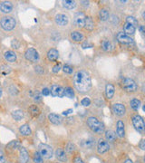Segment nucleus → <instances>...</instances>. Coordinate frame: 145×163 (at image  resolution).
Returning a JSON list of instances; mask_svg holds the SVG:
<instances>
[{
    "label": "nucleus",
    "mask_w": 145,
    "mask_h": 163,
    "mask_svg": "<svg viewBox=\"0 0 145 163\" xmlns=\"http://www.w3.org/2000/svg\"><path fill=\"white\" fill-rule=\"evenodd\" d=\"M74 85L79 93H87L92 87V81L89 73L85 71H78L74 76Z\"/></svg>",
    "instance_id": "nucleus-1"
},
{
    "label": "nucleus",
    "mask_w": 145,
    "mask_h": 163,
    "mask_svg": "<svg viewBox=\"0 0 145 163\" xmlns=\"http://www.w3.org/2000/svg\"><path fill=\"white\" fill-rule=\"evenodd\" d=\"M87 125L92 132L97 134H101L104 132V124L95 117H89L87 119Z\"/></svg>",
    "instance_id": "nucleus-2"
},
{
    "label": "nucleus",
    "mask_w": 145,
    "mask_h": 163,
    "mask_svg": "<svg viewBox=\"0 0 145 163\" xmlns=\"http://www.w3.org/2000/svg\"><path fill=\"white\" fill-rule=\"evenodd\" d=\"M122 86L127 93H135L138 89L136 83L131 78H124L122 82Z\"/></svg>",
    "instance_id": "nucleus-3"
},
{
    "label": "nucleus",
    "mask_w": 145,
    "mask_h": 163,
    "mask_svg": "<svg viewBox=\"0 0 145 163\" xmlns=\"http://www.w3.org/2000/svg\"><path fill=\"white\" fill-rule=\"evenodd\" d=\"M0 24H1V26L4 30L11 31L15 28L16 22L11 16H4L1 19V21H0Z\"/></svg>",
    "instance_id": "nucleus-4"
},
{
    "label": "nucleus",
    "mask_w": 145,
    "mask_h": 163,
    "mask_svg": "<svg viewBox=\"0 0 145 163\" xmlns=\"http://www.w3.org/2000/svg\"><path fill=\"white\" fill-rule=\"evenodd\" d=\"M38 149H39V154L42 156V158L51 159L53 157V149L51 146L44 143H40Z\"/></svg>",
    "instance_id": "nucleus-5"
},
{
    "label": "nucleus",
    "mask_w": 145,
    "mask_h": 163,
    "mask_svg": "<svg viewBox=\"0 0 145 163\" xmlns=\"http://www.w3.org/2000/svg\"><path fill=\"white\" fill-rule=\"evenodd\" d=\"M132 123L135 129L137 130L139 132H142L144 130L145 124H144V120L141 116L138 115V114L137 115H134L132 117Z\"/></svg>",
    "instance_id": "nucleus-6"
},
{
    "label": "nucleus",
    "mask_w": 145,
    "mask_h": 163,
    "mask_svg": "<svg viewBox=\"0 0 145 163\" xmlns=\"http://www.w3.org/2000/svg\"><path fill=\"white\" fill-rule=\"evenodd\" d=\"M85 15L83 12H77L74 16V24L76 27L82 28L84 26V22H85Z\"/></svg>",
    "instance_id": "nucleus-7"
},
{
    "label": "nucleus",
    "mask_w": 145,
    "mask_h": 163,
    "mask_svg": "<svg viewBox=\"0 0 145 163\" xmlns=\"http://www.w3.org/2000/svg\"><path fill=\"white\" fill-rule=\"evenodd\" d=\"M25 59L31 61V62H36L39 59V54L37 51L34 48H28L25 53Z\"/></svg>",
    "instance_id": "nucleus-8"
},
{
    "label": "nucleus",
    "mask_w": 145,
    "mask_h": 163,
    "mask_svg": "<svg viewBox=\"0 0 145 163\" xmlns=\"http://www.w3.org/2000/svg\"><path fill=\"white\" fill-rule=\"evenodd\" d=\"M50 93L54 97L62 98L64 96V89L58 84H53L52 86H51Z\"/></svg>",
    "instance_id": "nucleus-9"
},
{
    "label": "nucleus",
    "mask_w": 145,
    "mask_h": 163,
    "mask_svg": "<svg viewBox=\"0 0 145 163\" xmlns=\"http://www.w3.org/2000/svg\"><path fill=\"white\" fill-rule=\"evenodd\" d=\"M110 149V145L108 141H106L104 139L101 138L99 139V141L97 142V151L99 154H104L107 152Z\"/></svg>",
    "instance_id": "nucleus-10"
},
{
    "label": "nucleus",
    "mask_w": 145,
    "mask_h": 163,
    "mask_svg": "<svg viewBox=\"0 0 145 163\" xmlns=\"http://www.w3.org/2000/svg\"><path fill=\"white\" fill-rule=\"evenodd\" d=\"M116 38L118 40V42H120L121 44H123V45H130L133 43L132 38L125 35L123 32H119L116 36Z\"/></svg>",
    "instance_id": "nucleus-11"
},
{
    "label": "nucleus",
    "mask_w": 145,
    "mask_h": 163,
    "mask_svg": "<svg viewBox=\"0 0 145 163\" xmlns=\"http://www.w3.org/2000/svg\"><path fill=\"white\" fill-rule=\"evenodd\" d=\"M113 111L117 116H123L126 112V108L122 103H115L113 105Z\"/></svg>",
    "instance_id": "nucleus-12"
},
{
    "label": "nucleus",
    "mask_w": 145,
    "mask_h": 163,
    "mask_svg": "<svg viewBox=\"0 0 145 163\" xmlns=\"http://www.w3.org/2000/svg\"><path fill=\"white\" fill-rule=\"evenodd\" d=\"M55 23L60 26H65L68 24V17L67 15L64 14H58L55 16Z\"/></svg>",
    "instance_id": "nucleus-13"
},
{
    "label": "nucleus",
    "mask_w": 145,
    "mask_h": 163,
    "mask_svg": "<svg viewBox=\"0 0 145 163\" xmlns=\"http://www.w3.org/2000/svg\"><path fill=\"white\" fill-rule=\"evenodd\" d=\"M29 160V155L27 150L23 147L19 148V162L20 163H27Z\"/></svg>",
    "instance_id": "nucleus-14"
},
{
    "label": "nucleus",
    "mask_w": 145,
    "mask_h": 163,
    "mask_svg": "<svg viewBox=\"0 0 145 163\" xmlns=\"http://www.w3.org/2000/svg\"><path fill=\"white\" fill-rule=\"evenodd\" d=\"M116 135L120 138H123L125 136V128L124 123L122 121H118L116 124Z\"/></svg>",
    "instance_id": "nucleus-15"
},
{
    "label": "nucleus",
    "mask_w": 145,
    "mask_h": 163,
    "mask_svg": "<svg viewBox=\"0 0 145 163\" xmlns=\"http://www.w3.org/2000/svg\"><path fill=\"white\" fill-rule=\"evenodd\" d=\"M13 9V5L11 2H8V1H4L0 3V11L3 12V13H10Z\"/></svg>",
    "instance_id": "nucleus-16"
},
{
    "label": "nucleus",
    "mask_w": 145,
    "mask_h": 163,
    "mask_svg": "<svg viewBox=\"0 0 145 163\" xmlns=\"http://www.w3.org/2000/svg\"><path fill=\"white\" fill-rule=\"evenodd\" d=\"M55 157L58 160H60V161H66L67 160V157H66V154H65V151L61 149V148H59L55 150Z\"/></svg>",
    "instance_id": "nucleus-17"
},
{
    "label": "nucleus",
    "mask_w": 145,
    "mask_h": 163,
    "mask_svg": "<svg viewBox=\"0 0 145 163\" xmlns=\"http://www.w3.org/2000/svg\"><path fill=\"white\" fill-rule=\"evenodd\" d=\"M123 32H124L125 35H127L128 36H129L131 35H133L135 33V27L130 24L125 23L123 24Z\"/></svg>",
    "instance_id": "nucleus-18"
},
{
    "label": "nucleus",
    "mask_w": 145,
    "mask_h": 163,
    "mask_svg": "<svg viewBox=\"0 0 145 163\" xmlns=\"http://www.w3.org/2000/svg\"><path fill=\"white\" fill-rule=\"evenodd\" d=\"M4 57H5V59L9 63H14L16 60V54L13 51H6L4 54Z\"/></svg>",
    "instance_id": "nucleus-19"
},
{
    "label": "nucleus",
    "mask_w": 145,
    "mask_h": 163,
    "mask_svg": "<svg viewBox=\"0 0 145 163\" xmlns=\"http://www.w3.org/2000/svg\"><path fill=\"white\" fill-rule=\"evenodd\" d=\"M116 133L113 132V130H106L105 132V139L106 141L109 142H114L116 141Z\"/></svg>",
    "instance_id": "nucleus-20"
},
{
    "label": "nucleus",
    "mask_w": 145,
    "mask_h": 163,
    "mask_svg": "<svg viewBox=\"0 0 145 163\" xmlns=\"http://www.w3.org/2000/svg\"><path fill=\"white\" fill-rule=\"evenodd\" d=\"M48 119L50 121V122H52L53 124H55V125H58L61 123V117L58 116L57 114H55V113H51L48 115Z\"/></svg>",
    "instance_id": "nucleus-21"
},
{
    "label": "nucleus",
    "mask_w": 145,
    "mask_h": 163,
    "mask_svg": "<svg viewBox=\"0 0 145 163\" xmlns=\"http://www.w3.org/2000/svg\"><path fill=\"white\" fill-rule=\"evenodd\" d=\"M105 93L108 99H112L114 95V87L113 84H108L105 87Z\"/></svg>",
    "instance_id": "nucleus-22"
},
{
    "label": "nucleus",
    "mask_w": 145,
    "mask_h": 163,
    "mask_svg": "<svg viewBox=\"0 0 145 163\" xmlns=\"http://www.w3.org/2000/svg\"><path fill=\"white\" fill-rule=\"evenodd\" d=\"M84 27L87 30H92L95 27V22H93L92 18L90 16H86L85 17V22H84Z\"/></svg>",
    "instance_id": "nucleus-23"
},
{
    "label": "nucleus",
    "mask_w": 145,
    "mask_h": 163,
    "mask_svg": "<svg viewBox=\"0 0 145 163\" xmlns=\"http://www.w3.org/2000/svg\"><path fill=\"white\" fill-rule=\"evenodd\" d=\"M59 56V53L55 49H50L47 53V57L50 61H55Z\"/></svg>",
    "instance_id": "nucleus-24"
},
{
    "label": "nucleus",
    "mask_w": 145,
    "mask_h": 163,
    "mask_svg": "<svg viewBox=\"0 0 145 163\" xmlns=\"http://www.w3.org/2000/svg\"><path fill=\"white\" fill-rule=\"evenodd\" d=\"M19 132H20V133L22 134V135H24V136H29V135H31V129H30V127H29V125L28 124H24V125H22L20 128H19Z\"/></svg>",
    "instance_id": "nucleus-25"
},
{
    "label": "nucleus",
    "mask_w": 145,
    "mask_h": 163,
    "mask_svg": "<svg viewBox=\"0 0 145 163\" xmlns=\"http://www.w3.org/2000/svg\"><path fill=\"white\" fill-rule=\"evenodd\" d=\"M71 38L74 42H81L83 38V36L82 33L78 32V31H74L71 33Z\"/></svg>",
    "instance_id": "nucleus-26"
},
{
    "label": "nucleus",
    "mask_w": 145,
    "mask_h": 163,
    "mask_svg": "<svg viewBox=\"0 0 145 163\" xmlns=\"http://www.w3.org/2000/svg\"><path fill=\"white\" fill-rule=\"evenodd\" d=\"M20 148V143L18 141H13L10 143H8L6 147V149L8 150H15L16 149Z\"/></svg>",
    "instance_id": "nucleus-27"
},
{
    "label": "nucleus",
    "mask_w": 145,
    "mask_h": 163,
    "mask_svg": "<svg viewBox=\"0 0 145 163\" xmlns=\"http://www.w3.org/2000/svg\"><path fill=\"white\" fill-rule=\"evenodd\" d=\"M102 48H103L104 51H111V50H113V45L109 40H104L103 42H102Z\"/></svg>",
    "instance_id": "nucleus-28"
},
{
    "label": "nucleus",
    "mask_w": 145,
    "mask_h": 163,
    "mask_svg": "<svg viewBox=\"0 0 145 163\" xmlns=\"http://www.w3.org/2000/svg\"><path fill=\"white\" fill-rule=\"evenodd\" d=\"M99 16L102 21H106L110 17V14L107 9H101L99 12Z\"/></svg>",
    "instance_id": "nucleus-29"
},
{
    "label": "nucleus",
    "mask_w": 145,
    "mask_h": 163,
    "mask_svg": "<svg viewBox=\"0 0 145 163\" xmlns=\"http://www.w3.org/2000/svg\"><path fill=\"white\" fill-rule=\"evenodd\" d=\"M12 116L15 121H21L24 117V112L21 110H15L12 112Z\"/></svg>",
    "instance_id": "nucleus-30"
},
{
    "label": "nucleus",
    "mask_w": 145,
    "mask_h": 163,
    "mask_svg": "<svg viewBox=\"0 0 145 163\" xmlns=\"http://www.w3.org/2000/svg\"><path fill=\"white\" fill-rule=\"evenodd\" d=\"M29 111L33 117H36L40 114V110L36 105H31L29 107Z\"/></svg>",
    "instance_id": "nucleus-31"
},
{
    "label": "nucleus",
    "mask_w": 145,
    "mask_h": 163,
    "mask_svg": "<svg viewBox=\"0 0 145 163\" xmlns=\"http://www.w3.org/2000/svg\"><path fill=\"white\" fill-rule=\"evenodd\" d=\"M63 6L67 8V9H73L76 6L75 1H71V0H66V1H63Z\"/></svg>",
    "instance_id": "nucleus-32"
},
{
    "label": "nucleus",
    "mask_w": 145,
    "mask_h": 163,
    "mask_svg": "<svg viewBox=\"0 0 145 163\" xmlns=\"http://www.w3.org/2000/svg\"><path fill=\"white\" fill-rule=\"evenodd\" d=\"M130 104H131V107L133 109V110H135V111H137V110H139V108H140V106H141V101L140 100H138V99H132L131 102H130Z\"/></svg>",
    "instance_id": "nucleus-33"
},
{
    "label": "nucleus",
    "mask_w": 145,
    "mask_h": 163,
    "mask_svg": "<svg viewBox=\"0 0 145 163\" xmlns=\"http://www.w3.org/2000/svg\"><path fill=\"white\" fill-rule=\"evenodd\" d=\"M126 23L132 24V26H133L134 27H136V26H138V21H137V19H136L135 17H133V16H127Z\"/></svg>",
    "instance_id": "nucleus-34"
},
{
    "label": "nucleus",
    "mask_w": 145,
    "mask_h": 163,
    "mask_svg": "<svg viewBox=\"0 0 145 163\" xmlns=\"http://www.w3.org/2000/svg\"><path fill=\"white\" fill-rule=\"evenodd\" d=\"M33 160H34V162H35V163H43V162H44V161H43L42 156L39 154L38 151H36L35 153H34Z\"/></svg>",
    "instance_id": "nucleus-35"
},
{
    "label": "nucleus",
    "mask_w": 145,
    "mask_h": 163,
    "mask_svg": "<svg viewBox=\"0 0 145 163\" xmlns=\"http://www.w3.org/2000/svg\"><path fill=\"white\" fill-rule=\"evenodd\" d=\"M64 95L68 98H70V99L74 98V93L73 91V89L71 87H66L64 89Z\"/></svg>",
    "instance_id": "nucleus-36"
},
{
    "label": "nucleus",
    "mask_w": 145,
    "mask_h": 163,
    "mask_svg": "<svg viewBox=\"0 0 145 163\" xmlns=\"http://www.w3.org/2000/svg\"><path fill=\"white\" fill-rule=\"evenodd\" d=\"M81 104H82L83 106H85V107H88V106L91 104V100H90V98H88V97L83 98V99L81 101Z\"/></svg>",
    "instance_id": "nucleus-37"
},
{
    "label": "nucleus",
    "mask_w": 145,
    "mask_h": 163,
    "mask_svg": "<svg viewBox=\"0 0 145 163\" xmlns=\"http://www.w3.org/2000/svg\"><path fill=\"white\" fill-rule=\"evenodd\" d=\"M63 71L64 72H66V73H72L73 72V71H74V69H73V67L71 66V65H69V64H65L64 66L63 67Z\"/></svg>",
    "instance_id": "nucleus-38"
},
{
    "label": "nucleus",
    "mask_w": 145,
    "mask_h": 163,
    "mask_svg": "<svg viewBox=\"0 0 145 163\" xmlns=\"http://www.w3.org/2000/svg\"><path fill=\"white\" fill-rule=\"evenodd\" d=\"M74 150H75L74 144H73L72 142H69V143L67 144V146H66V151H68V152H73Z\"/></svg>",
    "instance_id": "nucleus-39"
},
{
    "label": "nucleus",
    "mask_w": 145,
    "mask_h": 163,
    "mask_svg": "<svg viewBox=\"0 0 145 163\" xmlns=\"http://www.w3.org/2000/svg\"><path fill=\"white\" fill-rule=\"evenodd\" d=\"M19 45H20V44H19V42L16 39H14V40H12V42H11V46L13 47V48H15V49H18V47H19Z\"/></svg>",
    "instance_id": "nucleus-40"
},
{
    "label": "nucleus",
    "mask_w": 145,
    "mask_h": 163,
    "mask_svg": "<svg viewBox=\"0 0 145 163\" xmlns=\"http://www.w3.org/2000/svg\"><path fill=\"white\" fill-rule=\"evenodd\" d=\"M41 98H42L41 93L36 91V93H35V96H34V99H35L36 101H37V102H39V101H41Z\"/></svg>",
    "instance_id": "nucleus-41"
},
{
    "label": "nucleus",
    "mask_w": 145,
    "mask_h": 163,
    "mask_svg": "<svg viewBox=\"0 0 145 163\" xmlns=\"http://www.w3.org/2000/svg\"><path fill=\"white\" fill-rule=\"evenodd\" d=\"M60 69H61V64L60 63H57V64H55V66L53 67V72H58L59 71H60Z\"/></svg>",
    "instance_id": "nucleus-42"
},
{
    "label": "nucleus",
    "mask_w": 145,
    "mask_h": 163,
    "mask_svg": "<svg viewBox=\"0 0 145 163\" xmlns=\"http://www.w3.org/2000/svg\"><path fill=\"white\" fill-rule=\"evenodd\" d=\"M42 94L44 96H48L50 94V90L47 89V88H44L42 90Z\"/></svg>",
    "instance_id": "nucleus-43"
},
{
    "label": "nucleus",
    "mask_w": 145,
    "mask_h": 163,
    "mask_svg": "<svg viewBox=\"0 0 145 163\" xmlns=\"http://www.w3.org/2000/svg\"><path fill=\"white\" fill-rule=\"evenodd\" d=\"M0 163H6V158L2 151H0Z\"/></svg>",
    "instance_id": "nucleus-44"
},
{
    "label": "nucleus",
    "mask_w": 145,
    "mask_h": 163,
    "mask_svg": "<svg viewBox=\"0 0 145 163\" xmlns=\"http://www.w3.org/2000/svg\"><path fill=\"white\" fill-rule=\"evenodd\" d=\"M74 163H84V162L79 156H76L74 160Z\"/></svg>",
    "instance_id": "nucleus-45"
},
{
    "label": "nucleus",
    "mask_w": 145,
    "mask_h": 163,
    "mask_svg": "<svg viewBox=\"0 0 145 163\" xmlns=\"http://www.w3.org/2000/svg\"><path fill=\"white\" fill-rule=\"evenodd\" d=\"M92 141L91 139L85 141V147H86V148H92Z\"/></svg>",
    "instance_id": "nucleus-46"
},
{
    "label": "nucleus",
    "mask_w": 145,
    "mask_h": 163,
    "mask_svg": "<svg viewBox=\"0 0 145 163\" xmlns=\"http://www.w3.org/2000/svg\"><path fill=\"white\" fill-rule=\"evenodd\" d=\"M140 148H141L142 150H145V141H144V140H141V143H140Z\"/></svg>",
    "instance_id": "nucleus-47"
},
{
    "label": "nucleus",
    "mask_w": 145,
    "mask_h": 163,
    "mask_svg": "<svg viewBox=\"0 0 145 163\" xmlns=\"http://www.w3.org/2000/svg\"><path fill=\"white\" fill-rule=\"evenodd\" d=\"M71 112H73V109H69V110H67V111H64L63 112L64 115H68V114H70Z\"/></svg>",
    "instance_id": "nucleus-48"
},
{
    "label": "nucleus",
    "mask_w": 145,
    "mask_h": 163,
    "mask_svg": "<svg viewBox=\"0 0 145 163\" xmlns=\"http://www.w3.org/2000/svg\"><path fill=\"white\" fill-rule=\"evenodd\" d=\"M117 18H118L117 16H116V17H115V15H113V16H112V18H111V22H112L113 24H116L117 22L115 21V19H116V20H118Z\"/></svg>",
    "instance_id": "nucleus-49"
},
{
    "label": "nucleus",
    "mask_w": 145,
    "mask_h": 163,
    "mask_svg": "<svg viewBox=\"0 0 145 163\" xmlns=\"http://www.w3.org/2000/svg\"><path fill=\"white\" fill-rule=\"evenodd\" d=\"M139 29H140V31H141V34H143V33H144V28H143V26H139Z\"/></svg>",
    "instance_id": "nucleus-50"
},
{
    "label": "nucleus",
    "mask_w": 145,
    "mask_h": 163,
    "mask_svg": "<svg viewBox=\"0 0 145 163\" xmlns=\"http://www.w3.org/2000/svg\"><path fill=\"white\" fill-rule=\"evenodd\" d=\"M124 163H133V162H132V160L131 159H127V160L124 161Z\"/></svg>",
    "instance_id": "nucleus-51"
},
{
    "label": "nucleus",
    "mask_w": 145,
    "mask_h": 163,
    "mask_svg": "<svg viewBox=\"0 0 145 163\" xmlns=\"http://www.w3.org/2000/svg\"><path fill=\"white\" fill-rule=\"evenodd\" d=\"M2 93H3V92H2V89H1V88H0V97H1V96H2Z\"/></svg>",
    "instance_id": "nucleus-52"
},
{
    "label": "nucleus",
    "mask_w": 145,
    "mask_h": 163,
    "mask_svg": "<svg viewBox=\"0 0 145 163\" xmlns=\"http://www.w3.org/2000/svg\"><path fill=\"white\" fill-rule=\"evenodd\" d=\"M55 163H58V162H55Z\"/></svg>",
    "instance_id": "nucleus-53"
}]
</instances>
